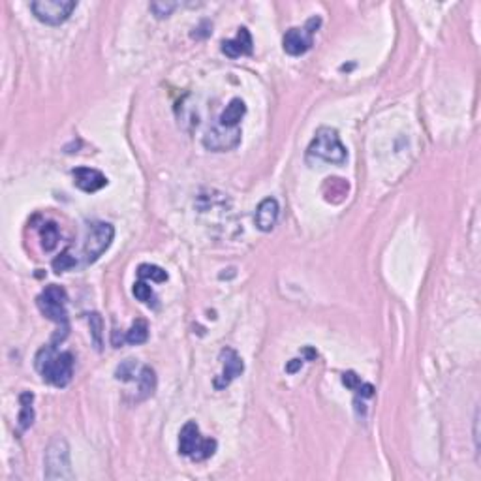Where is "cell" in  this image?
<instances>
[{"label":"cell","instance_id":"10","mask_svg":"<svg viewBox=\"0 0 481 481\" xmlns=\"http://www.w3.org/2000/svg\"><path fill=\"white\" fill-rule=\"evenodd\" d=\"M220 361H222V372L219 378H214V387L216 390H224L232 384L233 380L241 376L244 371V363L233 348H224L220 352Z\"/></svg>","mask_w":481,"mask_h":481},{"label":"cell","instance_id":"7","mask_svg":"<svg viewBox=\"0 0 481 481\" xmlns=\"http://www.w3.org/2000/svg\"><path fill=\"white\" fill-rule=\"evenodd\" d=\"M115 237V228L108 222H94L89 225V233H87L85 246H83V254H85V263H94L100 260L105 250L110 249Z\"/></svg>","mask_w":481,"mask_h":481},{"label":"cell","instance_id":"4","mask_svg":"<svg viewBox=\"0 0 481 481\" xmlns=\"http://www.w3.org/2000/svg\"><path fill=\"white\" fill-rule=\"evenodd\" d=\"M43 478L45 480H73L75 475L70 464V447L64 438L49 442L43 455Z\"/></svg>","mask_w":481,"mask_h":481},{"label":"cell","instance_id":"21","mask_svg":"<svg viewBox=\"0 0 481 481\" xmlns=\"http://www.w3.org/2000/svg\"><path fill=\"white\" fill-rule=\"evenodd\" d=\"M177 6H179L177 2H153L149 8H151V12L154 13V17L164 19V17H170Z\"/></svg>","mask_w":481,"mask_h":481},{"label":"cell","instance_id":"23","mask_svg":"<svg viewBox=\"0 0 481 481\" xmlns=\"http://www.w3.org/2000/svg\"><path fill=\"white\" fill-rule=\"evenodd\" d=\"M75 258L70 256V252L68 250H64L61 256L57 258L55 262H53V269H55V273H64V271H68V269L75 267Z\"/></svg>","mask_w":481,"mask_h":481},{"label":"cell","instance_id":"1","mask_svg":"<svg viewBox=\"0 0 481 481\" xmlns=\"http://www.w3.org/2000/svg\"><path fill=\"white\" fill-rule=\"evenodd\" d=\"M72 352H59L55 344L49 342L36 353V369L47 384L55 387H66L73 378Z\"/></svg>","mask_w":481,"mask_h":481},{"label":"cell","instance_id":"6","mask_svg":"<svg viewBox=\"0 0 481 481\" xmlns=\"http://www.w3.org/2000/svg\"><path fill=\"white\" fill-rule=\"evenodd\" d=\"M320 24H322V19L312 17L306 21L305 27L290 29L282 38V47L288 55L301 57L305 55L306 51H311L312 45H314V34L320 29Z\"/></svg>","mask_w":481,"mask_h":481},{"label":"cell","instance_id":"20","mask_svg":"<svg viewBox=\"0 0 481 481\" xmlns=\"http://www.w3.org/2000/svg\"><path fill=\"white\" fill-rule=\"evenodd\" d=\"M134 295H135V299H138V301L145 303V305H151V303H154V301H156V299H154L153 290H151V286H147L143 281L135 282L134 284Z\"/></svg>","mask_w":481,"mask_h":481},{"label":"cell","instance_id":"13","mask_svg":"<svg viewBox=\"0 0 481 481\" xmlns=\"http://www.w3.org/2000/svg\"><path fill=\"white\" fill-rule=\"evenodd\" d=\"M252 36H250L249 29L241 27L237 32V36L233 40H225L222 42V53L230 59H237V57H244V55H252Z\"/></svg>","mask_w":481,"mask_h":481},{"label":"cell","instance_id":"15","mask_svg":"<svg viewBox=\"0 0 481 481\" xmlns=\"http://www.w3.org/2000/svg\"><path fill=\"white\" fill-rule=\"evenodd\" d=\"M138 382H140V401H145L149 397L154 395L156 390V372L151 367H143L141 372L138 374Z\"/></svg>","mask_w":481,"mask_h":481},{"label":"cell","instance_id":"16","mask_svg":"<svg viewBox=\"0 0 481 481\" xmlns=\"http://www.w3.org/2000/svg\"><path fill=\"white\" fill-rule=\"evenodd\" d=\"M40 237H42V246L45 252L55 250L59 241H61L59 225H57L55 222H43L42 228H40Z\"/></svg>","mask_w":481,"mask_h":481},{"label":"cell","instance_id":"25","mask_svg":"<svg viewBox=\"0 0 481 481\" xmlns=\"http://www.w3.org/2000/svg\"><path fill=\"white\" fill-rule=\"evenodd\" d=\"M342 382H344V385H346L348 390L355 391L361 385V378L357 376L353 371H348L342 374Z\"/></svg>","mask_w":481,"mask_h":481},{"label":"cell","instance_id":"18","mask_svg":"<svg viewBox=\"0 0 481 481\" xmlns=\"http://www.w3.org/2000/svg\"><path fill=\"white\" fill-rule=\"evenodd\" d=\"M138 276L141 281H153V282H165L168 281V273L158 265H151V263H141L138 267Z\"/></svg>","mask_w":481,"mask_h":481},{"label":"cell","instance_id":"22","mask_svg":"<svg viewBox=\"0 0 481 481\" xmlns=\"http://www.w3.org/2000/svg\"><path fill=\"white\" fill-rule=\"evenodd\" d=\"M89 322H91L94 344H96V348L100 350V348H102V327H104L102 318H100V314H96V312H92V314H89Z\"/></svg>","mask_w":481,"mask_h":481},{"label":"cell","instance_id":"12","mask_svg":"<svg viewBox=\"0 0 481 481\" xmlns=\"http://www.w3.org/2000/svg\"><path fill=\"white\" fill-rule=\"evenodd\" d=\"M279 214H281L279 201L274 200V198H265L256 209V216H254L256 228L260 232H273L274 225H276V220H279Z\"/></svg>","mask_w":481,"mask_h":481},{"label":"cell","instance_id":"19","mask_svg":"<svg viewBox=\"0 0 481 481\" xmlns=\"http://www.w3.org/2000/svg\"><path fill=\"white\" fill-rule=\"evenodd\" d=\"M147 339H149V325H147L145 320H138V322L130 327L126 336H124V341L128 342V344H134V346L143 344Z\"/></svg>","mask_w":481,"mask_h":481},{"label":"cell","instance_id":"11","mask_svg":"<svg viewBox=\"0 0 481 481\" xmlns=\"http://www.w3.org/2000/svg\"><path fill=\"white\" fill-rule=\"evenodd\" d=\"M72 175L73 184L87 194H92V192H98V190L108 186V177L102 171L92 170V168H75Z\"/></svg>","mask_w":481,"mask_h":481},{"label":"cell","instance_id":"14","mask_svg":"<svg viewBox=\"0 0 481 481\" xmlns=\"http://www.w3.org/2000/svg\"><path fill=\"white\" fill-rule=\"evenodd\" d=\"M244 113H246V105L241 98H233L230 104L225 105V110L222 111V115L219 119V124L228 126V128H237L239 122L243 121Z\"/></svg>","mask_w":481,"mask_h":481},{"label":"cell","instance_id":"9","mask_svg":"<svg viewBox=\"0 0 481 481\" xmlns=\"http://www.w3.org/2000/svg\"><path fill=\"white\" fill-rule=\"evenodd\" d=\"M241 143V130L239 128H228V126H214L205 134L203 138V145L213 153H225L232 151Z\"/></svg>","mask_w":481,"mask_h":481},{"label":"cell","instance_id":"17","mask_svg":"<svg viewBox=\"0 0 481 481\" xmlns=\"http://www.w3.org/2000/svg\"><path fill=\"white\" fill-rule=\"evenodd\" d=\"M32 393H23L21 395V414H19V427L21 431L31 429L34 423V408H32Z\"/></svg>","mask_w":481,"mask_h":481},{"label":"cell","instance_id":"8","mask_svg":"<svg viewBox=\"0 0 481 481\" xmlns=\"http://www.w3.org/2000/svg\"><path fill=\"white\" fill-rule=\"evenodd\" d=\"M75 8H77V2L73 0H36L31 4L34 17L45 24H53V27L68 21Z\"/></svg>","mask_w":481,"mask_h":481},{"label":"cell","instance_id":"24","mask_svg":"<svg viewBox=\"0 0 481 481\" xmlns=\"http://www.w3.org/2000/svg\"><path fill=\"white\" fill-rule=\"evenodd\" d=\"M135 374V361L134 360H126L122 363L119 369H117L115 376L117 380H122V382H128L132 380V376Z\"/></svg>","mask_w":481,"mask_h":481},{"label":"cell","instance_id":"5","mask_svg":"<svg viewBox=\"0 0 481 481\" xmlns=\"http://www.w3.org/2000/svg\"><path fill=\"white\" fill-rule=\"evenodd\" d=\"M216 445L219 444L214 438H201L200 427L195 421H188L179 433V453L198 463L213 457Z\"/></svg>","mask_w":481,"mask_h":481},{"label":"cell","instance_id":"2","mask_svg":"<svg viewBox=\"0 0 481 481\" xmlns=\"http://www.w3.org/2000/svg\"><path fill=\"white\" fill-rule=\"evenodd\" d=\"M36 305L40 309L43 316L51 320L53 323H57V333L51 339V344L59 346L64 339L68 336V331H70V318H68V293L64 288L57 286V284H51L43 290L36 299Z\"/></svg>","mask_w":481,"mask_h":481},{"label":"cell","instance_id":"26","mask_svg":"<svg viewBox=\"0 0 481 481\" xmlns=\"http://www.w3.org/2000/svg\"><path fill=\"white\" fill-rule=\"evenodd\" d=\"M301 365H303V361H299V360H292L290 363H288V367H286V372H297L299 369H301Z\"/></svg>","mask_w":481,"mask_h":481},{"label":"cell","instance_id":"3","mask_svg":"<svg viewBox=\"0 0 481 481\" xmlns=\"http://www.w3.org/2000/svg\"><path fill=\"white\" fill-rule=\"evenodd\" d=\"M306 160H323L329 164L342 165L348 162V149L342 145L341 135L335 128L322 126L316 130L306 149Z\"/></svg>","mask_w":481,"mask_h":481}]
</instances>
